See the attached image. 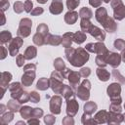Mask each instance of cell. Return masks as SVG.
<instances>
[{
  "instance_id": "obj_36",
  "label": "cell",
  "mask_w": 125,
  "mask_h": 125,
  "mask_svg": "<svg viewBox=\"0 0 125 125\" xmlns=\"http://www.w3.org/2000/svg\"><path fill=\"white\" fill-rule=\"evenodd\" d=\"M24 8H25V11H26V12H30V11H31V8H32V2H31L30 0L25 1V3H24Z\"/></svg>"
},
{
  "instance_id": "obj_33",
  "label": "cell",
  "mask_w": 125,
  "mask_h": 125,
  "mask_svg": "<svg viewBox=\"0 0 125 125\" xmlns=\"http://www.w3.org/2000/svg\"><path fill=\"white\" fill-rule=\"evenodd\" d=\"M40 100V96L39 94H37L36 92H32L30 93V101L33 103H38Z\"/></svg>"
},
{
  "instance_id": "obj_3",
  "label": "cell",
  "mask_w": 125,
  "mask_h": 125,
  "mask_svg": "<svg viewBox=\"0 0 125 125\" xmlns=\"http://www.w3.org/2000/svg\"><path fill=\"white\" fill-rule=\"evenodd\" d=\"M26 22V19L24 20H21V25H20V28H19V31H18V34L21 35V36H23V37H26L27 35H29L30 33V27H31V21H28L27 23Z\"/></svg>"
},
{
  "instance_id": "obj_1",
  "label": "cell",
  "mask_w": 125,
  "mask_h": 125,
  "mask_svg": "<svg viewBox=\"0 0 125 125\" xmlns=\"http://www.w3.org/2000/svg\"><path fill=\"white\" fill-rule=\"evenodd\" d=\"M66 58L70 62V63L74 66H81L83 65L89 59V55L86 51L79 48L77 50H74L72 48H67L65 50Z\"/></svg>"
},
{
  "instance_id": "obj_45",
  "label": "cell",
  "mask_w": 125,
  "mask_h": 125,
  "mask_svg": "<svg viewBox=\"0 0 125 125\" xmlns=\"http://www.w3.org/2000/svg\"><path fill=\"white\" fill-rule=\"evenodd\" d=\"M124 107H125V105H124Z\"/></svg>"
},
{
  "instance_id": "obj_7",
  "label": "cell",
  "mask_w": 125,
  "mask_h": 125,
  "mask_svg": "<svg viewBox=\"0 0 125 125\" xmlns=\"http://www.w3.org/2000/svg\"><path fill=\"white\" fill-rule=\"evenodd\" d=\"M121 91L120 85L117 83H112L108 88H107V95L112 99V98H117V96H119Z\"/></svg>"
},
{
  "instance_id": "obj_20",
  "label": "cell",
  "mask_w": 125,
  "mask_h": 125,
  "mask_svg": "<svg viewBox=\"0 0 125 125\" xmlns=\"http://www.w3.org/2000/svg\"><path fill=\"white\" fill-rule=\"evenodd\" d=\"M21 80H22V83H23L25 86H28V85H30V84L33 82V80H34V74L31 75V72H30V73H27V72H26L24 75H22Z\"/></svg>"
},
{
  "instance_id": "obj_4",
  "label": "cell",
  "mask_w": 125,
  "mask_h": 125,
  "mask_svg": "<svg viewBox=\"0 0 125 125\" xmlns=\"http://www.w3.org/2000/svg\"><path fill=\"white\" fill-rule=\"evenodd\" d=\"M106 62L109 63L112 67H116L119 65L120 63V61H121V57L119 54H116V53H110V55L108 54L107 58H106Z\"/></svg>"
},
{
  "instance_id": "obj_10",
  "label": "cell",
  "mask_w": 125,
  "mask_h": 125,
  "mask_svg": "<svg viewBox=\"0 0 125 125\" xmlns=\"http://www.w3.org/2000/svg\"><path fill=\"white\" fill-rule=\"evenodd\" d=\"M89 32L91 33V35H92V36H94L96 39L101 40V41H103V40L104 39V37H105L104 32H103V30H102V29H100L99 27L94 26V25L91 27V29H90V31H89Z\"/></svg>"
},
{
  "instance_id": "obj_37",
  "label": "cell",
  "mask_w": 125,
  "mask_h": 125,
  "mask_svg": "<svg viewBox=\"0 0 125 125\" xmlns=\"http://www.w3.org/2000/svg\"><path fill=\"white\" fill-rule=\"evenodd\" d=\"M86 50L90 51V52H95L96 53V44L94 43H89L87 46H86Z\"/></svg>"
},
{
  "instance_id": "obj_19",
  "label": "cell",
  "mask_w": 125,
  "mask_h": 125,
  "mask_svg": "<svg viewBox=\"0 0 125 125\" xmlns=\"http://www.w3.org/2000/svg\"><path fill=\"white\" fill-rule=\"evenodd\" d=\"M35 56H36V49H35L33 46H29V47L26 49L25 53H24V57H25V59H27V60H31V59L35 58Z\"/></svg>"
},
{
  "instance_id": "obj_30",
  "label": "cell",
  "mask_w": 125,
  "mask_h": 125,
  "mask_svg": "<svg viewBox=\"0 0 125 125\" xmlns=\"http://www.w3.org/2000/svg\"><path fill=\"white\" fill-rule=\"evenodd\" d=\"M112 75H113V77H114L116 80L118 79V81H119L120 83H125V79H124V77L119 73V71L113 70V71H112Z\"/></svg>"
},
{
  "instance_id": "obj_39",
  "label": "cell",
  "mask_w": 125,
  "mask_h": 125,
  "mask_svg": "<svg viewBox=\"0 0 125 125\" xmlns=\"http://www.w3.org/2000/svg\"><path fill=\"white\" fill-rule=\"evenodd\" d=\"M42 13H43V9L40 8V7L35 8V10H33V11L31 12V14H32L33 16H38V15H40V14H42Z\"/></svg>"
},
{
  "instance_id": "obj_14",
  "label": "cell",
  "mask_w": 125,
  "mask_h": 125,
  "mask_svg": "<svg viewBox=\"0 0 125 125\" xmlns=\"http://www.w3.org/2000/svg\"><path fill=\"white\" fill-rule=\"evenodd\" d=\"M78 18V14L76 12H68L65 14V17H64V21L68 23V24H73L76 20Z\"/></svg>"
},
{
  "instance_id": "obj_43",
  "label": "cell",
  "mask_w": 125,
  "mask_h": 125,
  "mask_svg": "<svg viewBox=\"0 0 125 125\" xmlns=\"http://www.w3.org/2000/svg\"><path fill=\"white\" fill-rule=\"evenodd\" d=\"M39 3H41V4H44V3H46L47 2V0H37Z\"/></svg>"
},
{
  "instance_id": "obj_44",
  "label": "cell",
  "mask_w": 125,
  "mask_h": 125,
  "mask_svg": "<svg viewBox=\"0 0 125 125\" xmlns=\"http://www.w3.org/2000/svg\"><path fill=\"white\" fill-rule=\"evenodd\" d=\"M104 2H105V3H108V2H109V1H110V0H104Z\"/></svg>"
},
{
  "instance_id": "obj_31",
  "label": "cell",
  "mask_w": 125,
  "mask_h": 125,
  "mask_svg": "<svg viewBox=\"0 0 125 125\" xmlns=\"http://www.w3.org/2000/svg\"><path fill=\"white\" fill-rule=\"evenodd\" d=\"M37 32L40 33V34H47L48 33V26L44 23L40 24L38 27H37Z\"/></svg>"
},
{
  "instance_id": "obj_26",
  "label": "cell",
  "mask_w": 125,
  "mask_h": 125,
  "mask_svg": "<svg viewBox=\"0 0 125 125\" xmlns=\"http://www.w3.org/2000/svg\"><path fill=\"white\" fill-rule=\"evenodd\" d=\"M80 3V0H67L66 1V5H67V8L69 10H73L75 9Z\"/></svg>"
},
{
  "instance_id": "obj_15",
  "label": "cell",
  "mask_w": 125,
  "mask_h": 125,
  "mask_svg": "<svg viewBox=\"0 0 125 125\" xmlns=\"http://www.w3.org/2000/svg\"><path fill=\"white\" fill-rule=\"evenodd\" d=\"M67 77H68V80L70 81V83L72 84V86L75 87V85L79 83L80 73H78V72H74V71H69Z\"/></svg>"
},
{
  "instance_id": "obj_21",
  "label": "cell",
  "mask_w": 125,
  "mask_h": 125,
  "mask_svg": "<svg viewBox=\"0 0 125 125\" xmlns=\"http://www.w3.org/2000/svg\"><path fill=\"white\" fill-rule=\"evenodd\" d=\"M79 16H80L82 19H88V20H89V19L92 17V11H91L89 8L84 7V8H82V9L80 10Z\"/></svg>"
},
{
  "instance_id": "obj_17",
  "label": "cell",
  "mask_w": 125,
  "mask_h": 125,
  "mask_svg": "<svg viewBox=\"0 0 125 125\" xmlns=\"http://www.w3.org/2000/svg\"><path fill=\"white\" fill-rule=\"evenodd\" d=\"M73 33H65L62 37V43L64 47L66 48H69L70 45H71V39H73Z\"/></svg>"
},
{
  "instance_id": "obj_8",
  "label": "cell",
  "mask_w": 125,
  "mask_h": 125,
  "mask_svg": "<svg viewBox=\"0 0 125 125\" xmlns=\"http://www.w3.org/2000/svg\"><path fill=\"white\" fill-rule=\"evenodd\" d=\"M21 44H22V40L21 38L18 37V38L13 39V42L11 43L10 48H9V51H10L11 56H16V54L18 53V50L21 46Z\"/></svg>"
},
{
  "instance_id": "obj_5",
  "label": "cell",
  "mask_w": 125,
  "mask_h": 125,
  "mask_svg": "<svg viewBox=\"0 0 125 125\" xmlns=\"http://www.w3.org/2000/svg\"><path fill=\"white\" fill-rule=\"evenodd\" d=\"M61 104H62V99L58 96H55L52 98L51 103H50V107L52 112L59 114L60 113V108H61Z\"/></svg>"
},
{
  "instance_id": "obj_16",
  "label": "cell",
  "mask_w": 125,
  "mask_h": 125,
  "mask_svg": "<svg viewBox=\"0 0 125 125\" xmlns=\"http://www.w3.org/2000/svg\"><path fill=\"white\" fill-rule=\"evenodd\" d=\"M97 75H98L99 79L102 81H106L109 78V73L104 68H101V67L97 69Z\"/></svg>"
},
{
  "instance_id": "obj_42",
  "label": "cell",
  "mask_w": 125,
  "mask_h": 125,
  "mask_svg": "<svg viewBox=\"0 0 125 125\" xmlns=\"http://www.w3.org/2000/svg\"><path fill=\"white\" fill-rule=\"evenodd\" d=\"M24 58H25V57H23V56H21V55H20V56L18 57V65H19V66H21V65H22V63H23V62H24Z\"/></svg>"
},
{
  "instance_id": "obj_29",
  "label": "cell",
  "mask_w": 125,
  "mask_h": 125,
  "mask_svg": "<svg viewBox=\"0 0 125 125\" xmlns=\"http://www.w3.org/2000/svg\"><path fill=\"white\" fill-rule=\"evenodd\" d=\"M33 41H34V43H35L36 45H42V44L44 43V41H43V38H42L41 34H40V33H38V32L34 35V37H33Z\"/></svg>"
},
{
  "instance_id": "obj_9",
  "label": "cell",
  "mask_w": 125,
  "mask_h": 125,
  "mask_svg": "<svg viewBox=\"0 0 125 125\" xmlns=\"http://www.w3.org/2000/svg\"><path fill=\"white\" fill-rule=\"evenodd\" d=\"M63 9V5H62V0H54L50 6V12L52 14H60Z\"/></svg>"
},
{
  "instance_id": "obj_40",
  "label": "cell",
  "mask_w": 125,
  "mask_h": 125,
  "mask_svg": "<svg viewBox=\"0 0 125 125\" xmlns=\"http://www.w3.org/2000/svg\"><path fill=\"white\" fill-rule=\"evenodd\" d=\"M32 113H34V114H35V117H39V116H41V115H42L43 111H42L40 108H34V109L32 110Z\"/></svg>"
},
{
  "instance_id": "obj_13",
  "label": "cell",
  "mask_w": 125,
  "mask_h": 125,
  "mask_svg": "<svg viewBox=\"0 0 125 125\" xmlns=\"http://www.w3.org/2000/svg\"><path fill=\"white\" fill-rule=\"evenodd\" d=\"M103 25H104V27L108 32H113V31L116 29V24H115V22L113 21V20L110 19V18H107V19L103 22Z\"/></svg>"
},
{
  "instance_id": "obj_32",
  "label": "cell",
  "mask_w": 125,
  "mask_h": 125,
  "mask_svg": "<svg viewBox=\"0 0 125 125\" xmlns=\"http://www.w3.org/2000/svg\"><path fill=\"white\" fill-rule=\"evenodd\" d=\"M54 65L57 68V70H61V69H62L64 67V63L62 61V59H57L56 62H55V63H54Z\"/></svg>"
},
{
  "instance_id": "obj_18",
  "label": "cell",
  "mask_w": 125,
  "mask_h": 125,
  "mask_svg": "<svg viewBox=\"0 0 125 125\" xmlns=\"http://www.w3.org/2000/svg\"><path fill=\"white\" fill-rule=\"evenodd\" d=\"M62 37L56 35H48V40L45 41V43H48V44H51V45H59L61 42H62Z\"/></svg>"
},
{
  "instance_id": "obj_35",
  "label": "cell",
  "mask_w": 125,
  "mask_h": 125,
  "mask_svg": "<svg viewBox=\"0 0 125 125\" xmlns=\"http://www.w3.org/2000/svg\"><path fill=\"white\" fill-rule=\"evenodd\" d=\"M89 74H90V68H88V67H86V68L84 67L80 70V75L83 77H87V76H89Z\"/></svg>"
},
{
  "instance_id": "obj_25",
  "label": "cell",
  "mask_w": 125,
  "mask_h": 125,
  "mask_svg": "<svg viewBox=\"0 0 125 125\" xmlns=\"http://www.w3.org/2000/svg\"><path fill=\"white\" fill-rule=\"evenodd\" d=\"M96 108H97V105H96V104H94L93 102H89L88 104H86L84 105V110H85L86 112H88V113L94 112V111L96 110Z\"/></svg>"
},
{
  "instance_id": "obj_38",
  "label": "cell",
  "mask_w": 125,
  "mask_h": 125,
  "mask_svg": "<svg viewBox=\"0 0 125 125\" xmlns=\"http://www.w3.org/2000/svg\"><path fill=\"white\" fill-rule=\"evenodd\" d=\"M22 5V3H21V2H17L15 5H14V9H15V11L17 12V13H21L22 10H23V8H20V6H21Z\"/></svg>"
},
{
  "instance_id": "obj_23",
  "label": "cell",
  "mask_w": 125,
  "mask_h": 125,
  "mask_svg": "<svg viewBox=\"0 0 125 125\" xmlns=\"http://www.w3.org/2000/svg\"><path fill=\"white\" fill-rule=\"evenodd\" d=\"M73 39H74V42H76L77 44H81L82 42H84V40L86 39V35L81 32V31H78L76 32L74 35H73Z\"/></svg>"
},
{
  "instance_id": "obj_2",
  "label": "cell",
  "mask_w": 125,
  "mask_h": 125,
  "mask_svg": "<svg viewBox=\"0 0 125 125\" xmlns=\"http://www.w3.org/2000/svg\"><path fill=\"white\" fill-rule=\"evenodd\" d=\"M111 6L114 9V18L117 20H122L125 17V7L120 0H113Z\"/></svg>"
},
{
  "instance_id": "obj_11",
  "label": "cell",
  "mask_w": 125,
  "mask_h": 125,
  "mask_svg": "<svg viewBox=\"0 0 125 125\" xmlns=\"http://www.w3.org/2000/svg\"><path fill=\"white\" fill-rule=\"evenodd\" d=\"M78 109V104L76 103V101L74 99H72L71 101H67V113L70 114L71 116H73Z\"/></svg>"
},
{
  "instance_id": "obj_28",
  "label": "cell",
  "mask_w": 125,
  "mask_h": 125,
  "mask_svg": "<svg viewBox=\"0 0 125 125\" xmlns=\"http://www.w3.org/2000/svg\"><path fill=\"white\" fill-rule=\"evenodd\" d=\"M114 47L118 50H123L125 48V41L122 39H117L114 42Z\"/></svg>"
},
{
  "instance_id": "obj_27",
  "label": "cell",
  "mask_w": 125,
  "mask_h": 125,
  "mask_svg": "<svg viewBox=\"0 0 125 125\" xmlns=\"http://www.w3.org/2000/svg\"><path fill=\"white\" fill-rule=\"evenodd\" d=\"M21 116H23L24 118H28V116L32 113V108H30L28 106H24L21 108Z\"/></svg>"
},
{
  "instance_id": "obj_41",
  "label": "cell",
  "mask_w": 125,
  "mask_h": 125,
  "mask_svg": "<svg viewBox=\"0 0 125 125\" xmlns=\"http://www.w3.org/2000/svg\"><path fill=\"white\" fill-rule=\"evenodd\" d=\"M89 2H90V4H91L92 6H94V7H99V6L101 5V3H102V0H90Z\"/></svg>"
},
{
  "instance_id": "obj_34",
  "label": "cell",
  "mask_w": 125,
  "mask_h": 125,
  "mask_svg": "<svg viewBox=\"0 0 125 125\" xmlns=\"http://www.w3.org/2000/svg\"><path fill=\"white\" fill-rule=\"evenodd\" d=\"M5 38L10 39V38H11V33L8 32V31H4V32H2V33H1V41H2V43L7 42V39H5Z\"/></svg>"
},
{
  "instance_id": "obj_6",
  "label": "cell",
  "mask_w": 125,
  "mask_h": 125,
  "mask_svg": "<svg viewBox=\"0 0 125 125\" xmlns=\"http://www.w3.org/2000/svg\"><path fill=\"white\" fill-rule=\"evenodd\" d=\"M87 82H88V80H84L77 90V96L82 100H87L89 98V89L88 88L86 89Z\"/></svg>"
},
{
  "instance_id": "obj_22",
  "label": "cell",
  "mask_w": 125,
  "mask_h": 125,
  "mask_svg": "<svg viewBox=\"0 0 125 125\" xmlns=\"http://www.w3.org/2000/svg\"><path fill=\"white\" fill-rule=\"evenodd\" d=\"M92 26L93 25L91 24V22L89 21L88 19H82V21H81V28H82L83 32H89Z\"/></svg>"
},
{
  "instance_id": "obj_24",
  "label": "cell",
  "mask_w": 125,
  "mask_h": 125,
  "mask_svg": "<svg viewBox=\"0 0 125 125\" xmlns=\"http://www.w3.org/2000/svg\"><path fill=\"white\" fill-rule=\"evenodd\" d=\"M49 87V80L47 78H41L37 83V88L40 90H46Z\"/></svg>"
},
{
  "instance_id": "obj_12",
  "label": "cell",
  "mask_w": 125,
  "mask_h": 125,
  "mask_svg": "<svg viewBox=\"0 0 125 125\" xmlns=\"http://www.w3.org/2000/svg\"><path fill=\"white\" fill-rule=\"evenodd\" d=\"M106 16H107L106 10H105L104 8H103V7L99 8V9L97 10V12H96V19H97V21H98L99 22H101V23H103V22L107 19Z\"/></svg>"
}]
</instances>
